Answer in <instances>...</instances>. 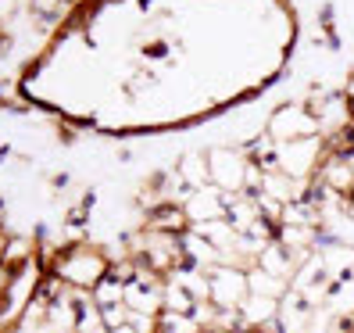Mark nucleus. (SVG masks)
<instances>
[{
	"label": "nucleus",
	"instance_id": "nucleus-1",
	"mask_svg": "<svg viewBox=\"0 0 354 333\" xmlns=\"http://www.w3.org/2000/svg\"><path fill=\"white\" fill-rule=\"evenodd\" d=\"M207 169H212V183H218L222 194H243L247 190V172H251V161L240 151H212L207 154Z\"/></svg>",
	"mask_w": 354,
	"mask_h": 333
},
{
	"label": "nucleus",
	"instance_id": "nucleus-2",
	"mask_svg": "<svg viewBox=\"0 0 354 333\" xmlns=\"http://www.w3.org/2000/svg\"><path fill=\"white\" fill-rule=\"evenodd\" d=\"M207 283H212L215 308H240L247 301V273L240 265H215L207 273Z\"/></svg>",
	"mask_w": 354,
	"mask_h": 333
},
{
	"label": "nucleus",
	"instance_id": "nucleus-4",
	"mask_svg": "<svg viewBox=\"0 0 354 333\" xmlns=\"http://www.w3.org/2000/svg\"><path fill=\"white\" fill-rule=\"evenodd\" d=\"M286 290H290V283L268 276L265 269H251V273H247V294H254V298H276V301H283Z\"/></svg>",
	"mask_w": 354,
	"mask_h": 333
},
{
	"label": "nucleus",
	"instance_id": "nucleus-3",
	"mask_svg": "<svg viewBox=\"0 0 354 333\" xmlns=\"http://www.w3.org/2000/svg\"><path fill=\"white\" fill-rule=\"evenodd\" d=\"M315 161H319V140L315 136H308V143L304 140L279 143V172H286L290 179L308 176Z\"/></svg>",
	"mask_w": 354,
	"mask_h": 333
}]
</instances>
